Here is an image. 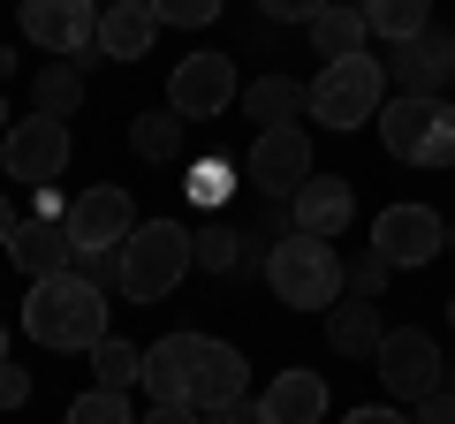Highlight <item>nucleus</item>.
Returning <instances> with one entry per match:
<instances>
[{
	"label": "nucleus",
	"instance_id": "nucleus-36",
	"mask_svg": "<svg viewBox=\"0 0 455 424\" xmlns=\"http://www.w3.org/2000/svg\"><path fill=\"white\" fill-rule=\"evenodd\" d=\"M205 424H266L259 417V402H220V409H197Z\"/></svg>",
	"mask_w": 455,
	"mask_h": 424
},
{
	"label": "nucleus",
	"instance_id": "nucleus-1",
	"mask_svg": "<svg viewBox=\"0 0 455 424\" xmlns=\"http://www.w3.org/2000/svg\"><path fill=\"white\" fill-rule=\"evenodd\" d=\"M23 334L46 342V349H92L107 334V288H92L84 273L31 280V295H23Z\"/></svg>",
	"mask_w": 455,
	"mask_h": 424
},
{
	"label": "nucleus",
	"instance_id": "nucleus-12",
	"mask_svg": "<svg viewBox=\"0 0 455 424\" xmlns=\"http://www.w3.org/2000/svg\"><path fill=\"white\" fill-rule=\"evenodd\" d=\"M448 76H455V38L448 31H418V38H403L387 53V83L403 98H440Z\"/></svg>",
	"mask_w": 455,
	"mask_h": 424
},
{
	"label": "nucleus",
	"instance_id": "nucleus-19",
	"mask_svg": "<svg viewBox=\"0 0 455 424\" xmlns=\"http://www.w3.org/2000/svg\"><path fill=\"white\" fill-rule=\"evenodd\" d=\"M190 349H197V334H167V342H152L145 349V394H152V409L160 402H190Z\"/></svg>",
	"mask_w": 455,
	"mask_h": 424
},
{
	"label": "nucleus",
	"instance_id": "nucleus-7",
	"mask_svg": "<svg viewBox=\"0 0 455 424\" xmlns=\"http://www.w3.org/2000/svg\"><path fill=\"white\" fill-rule=\"evenodd\" d=\"M372 372H379V387L395 394V402H425V394H440V342L433 334H418V326H387V342L372 349Z\"/></svg>",
	"mask_w": 455,
	"mask_h": 424
},
{
	"label": "nucleus",
	"instance_id": "nucleus-10",
	"mask_svg": "<svg viewBox=\"0 0 455 424\" xmlns=\"http://www.w3.org/2000/svg\"><path fill=\"white\" fill-rule=\"evenodd\" d=\"M0 167H8L16 182H31V190H46V182L68 167V122H46V114L8 122V137H0Z\"/></svg>",
	"mask_w": 455,
	"mask_h": 424
},
{
	"label": "nucleus",
	"instance_id": "nucleus-40",
	"mask_svg": "<svg viewBox=\"0 0 455 424\" xmlns=\"http://www.w3.org/2000/svg\"><path fill=\"white\" fill-rule=\"evenodd\" d=\"M8 76H16V53H8V46H0V83H8Z\"/></svg>",
	"mask_w": 455,
	"mask_h": 424
},
{
	"label": "nucleus",
	"instance_id": "nucleus-21",
	"mask_svg": "<svg viewBox=\"0 0 455 424\" xmlns=\"http://www.w3.org/2000/svg\"><path fill=\"white\" fill-rule=\"evenodd\" d=\"M311 46H319V61H349V53H364V38H372V23H364V8H349V0H334V8H319V16L304 23Z\"/></svg>",
	"mask_w": 455,
	"mask_h": 424
},
{
	"label": "nucleus",
	"instance_id": "nucleus-31",
	"mask_svg": "<svg viewBox=\"0 0 455 424\" xmlns=\"http://www.w3.org/2000/svg\"><path fill=\"white\" fill-rule=\"evenodd\" d=\"M228 197V167L220 160H190V205H220Z\"/></svg>",
	"mask_w": 455,
	"mask_h": 424
},
{
	"label": "nucleus",
	"instance_id": "nucleus-18",
	"mask_svg": "<svg viewBox=\"0 0 455 424\" xmlns=\"http://www.w3.org/2000/svg\"><path fill=\"white\" fill-rule=\"evenodd\" d=\"M259 417L266 424H319L326 417V379L319 372H281L274 387L259 394Z\"/></svg>",
	"mask_w": 455,
	"mask_h": 424
},
{
	"label": "nucleus",
	"instance_id": "nucleus-6",
	"mask_svg": "<svg viewBox=\"0 0 455 424\" xmlns=\"http://www.w3.org/2000/svg\"><path fill=\"white\" fill-rule=\"evenodd\" d=\"M16 23L31 46L61 53V61H92L99 53V0H16Z\"/></svg>",
	"mask_w": 455,
	"mask_h": 424
},
{
	"label": "nucleus",
	"instance_id": "nucleus-23",
	"mask_svg": "<svg viewBox=\"0 0 455 424\" xmlns=\"http://www.w3.org/2000/svg\"><path fill=\"white\" fill-rule=\"evenodd\" d=\"M326 342H334L341 357H372V349L387 342L379 303H334V310H326Z\"/></svg>",
	"mask_w": 455,
	"mask_h": 424
},
{
	"label": "nucleus",
	"instance_id": "nucleus-3",
	"mask_svg": "<svg viewBox=\"0 0 455 424\" xmlns=\"http://www.w3.org/2000/svg\"><path fill=\"white\" fill-rule=\"evenodd\" d=\"M114 265H122V295L130 303H167V288L190 273V228H175V220H137L130 243L114 250Z\"/></svg>",
	"mask_w": 455,
	"mask_h": 424
},
{
	"label": "nucleus",
	"instance_id": "nucleus-26",
	"mask_svg": "<svg viewBox=\"0 0 455 424\" xmlns=\"http://www.w3.org/2000/svg\"><path fill=\"white\" fill-rule=\"evenodd\" d=\"M364 23H372L387 46H403V38L433 31V0H364Z\"/></svg>",
	"mask_w": 455,
	"mask_h": 424
},
{
	"label": "nucleus",
	"instance_id": "nucleus-24",
	"mask_svg": "<svg viewBox=\"0 0 455 424\" xmlns=\"http://www.w3.org/2000/svg\"><path fill=\"white\" fill-rule=\"evenodd\" d=\"M84 91H92V83H84V61H46L38 83H31V98H38V114H46V122H68L84 106Z\"/></svg>",
	"mask_w": 455,
	"mask_h": 424
},
{
	"label": "nucleus",
	"instance_id": "nucleus-8",
	"mask_svg": "<svg viewBox=\"0 0 455 424\" xmlns=\"http://www.w3.org/2000/svg\"><path fill=\"white\" fill-rule=\"evenodd\" d=\"M372 250L395 265V273H403V265L418 273V265H433L440 250H448V220H440L433 205H387L372 220Z\"/></svg>",
	"mask_w": 455,
	"mask_h": 424
},
{
	"label": "nucleus",
	"instance_id": "nucleus-20",
	"mask_svg": "<svg viewBox=\"0 0 455 424\" xmlns=\"http://www.w3.org/2000/svg\"><path fill=\"white\" fill-rule=\"evenodd\" d=\"M235 98H243V114L259 122V130H289L296 114H311V83H296V76H259Z\"/></svg>",
	"mask_w": 455,
	"mask_h": 424
},
{
	"label": "nucleus",
	"instance_id": "nucleus-22",
	"mask_svg": "<svg viewBox=\"0 0 455 424\" xmlns=\"http://www.w3.org/2000/svg\"><path fill=\"white\" fill-rule=\"evenodd\" d=\"M130 145H137V160H152V167H182L190 160V122L182 114H137V130H130Z\"/></svg>",
	"mask_w": 455,
	"mask_h": 424
},
{
	"label": "nucleus",
	"instance_id": "nucleus-13",
	"mask_svg": "<svg viewBox=\"0 0 455 424\" xmlns=\"http://www.w3.org/2000/svg\"><path fill=\"white\" fill-rule=\"evenodd\" d=\"M251 182H259L266 197H296L311 182V137L296 130H259V145H251Z\"/></svg>",
	"mask_w": 455,
	"mask_h": 424
},
{
	"label": "nucleus",
	"instance_id": "nucleus-16",
	"mask_svg": "<svg viewBox=\"0 0 455 424\" xmlns=\"http://www.w3.org/2000/svg\"><path fill=\"white\" fill-rule=\"evenodd\" d=\"M152 38H160L152 0H107V8H99V53H107V61H145Z\"/></svg>",
	"mask_w": 455,
	"mask_h": 424
},
{
	"label": "nucleus",
	"instance_id": "nucleus-45",
	"mask_svg": "<svg viewBox=\"0 0 455 424\" xmlns=\"http://www.w3.org/2000/svg\"><path fill=\"white\" fill-rule=\"evenodd\" d=\"M99 8H107V0H99Z\"/></svg>",
	"mask_w": 455,
	"mask_h": 424
},
{
	"label": "nucleus",
	"instance_id": "nucleus-11",
	"mask_svg": "<svg viewBox=\"0 0 455 424\" xmlns=\"http://www.w3.org/2000/svg\"><path fill=\"white\" fill-rule=\"evenodd\" d=\"M68 243L76 250H122L130 243V228H137V205H130V190L122 182H99V190H84L76 205H68Z\"/></svg>",
	"mask_w": 455,
	"mask_h": 424
},
{
	"label": "nucleus",
	"instance_id": "nucleus-43",
	"mask_svg": "<svg viewBox=\"0 0 455 424\" xmlns=\"http://www.w3.org/2000/svg\"><path fill=\"white\" fill-rule=\"evenodd\" d=\"M448 318H455V295H448Z\"/></svg>",
	"mask_w": 455,
	"mask_h": 424
},
{
	"label": "nucleus",
	"instance_id": "nucleus-5",
	"mask_svg": "<svg viewBox=\"0 0 455 424\" xmlns=\"http://www.w3.org/2000/svg\"><path fill=\"white\" fill-rule=\"evenodd\" d=\"M379 145L410 167H455V106L448 98H403L379 106Z\"/></svg>",
	"mask_w": 455,
	"mask_h": 424
},
{
	"label": "nucleus",
	"instance_id": "nucleus-39",
	"mask_svg": "<svg viewBox=\"0 0 455 424\" xmlns=\"http://www.w3.org/2000/svg\"><path fill=\"white\" fill-rule=\"evenodd\" d=\"M8 235H16V212H8V197H0V250H8Z\"/></svg>",
	"mask_w": 455,
	"mask_h": 424
},
{
	"label": "nucleus",
	"instance_id": "nucleus-34",
	"mask_svg": "<svg viewBox=\"0 0 455 424\" xmlns=\"http://www.w3.org/2000/svg\"><path fill=\"white\" fill-rule=\"evenodd\" d=\"M259 8H266L274 23H311L319 8H334V0H259Z\"/></svg>",
	"mask_w": 455,
	"mask_h": 424
},
{
	"label": "nucleus",
	"instance_id": "nucleus-29",
	"mask_svg": "<svg viewBox=\"0 0 455 424\" xmlns=\"http://www.w3.org/2000/svg\"><path fill=\"white\" fill-rule=\"evenodd\" d=\"M387 273H395V265L379 258V250H364L357 265H341V295H349V303H379V288H387Z\"/></svg>",
	"mask_w": 455,
	"mask_h": 424
},
{
	"label": "nucleus",
	"instance_id": "nucleus-14",
	"mask_svg": "<svg viewBox=\"0 0 455 424\" xmlns=\"http://www.w3.org/2000/svg\"><path fill=\"white\" fill-rule=\"evenodd\" d=\"M349 212H357V190H349V175H311L304 190L289 197L296 235H319V243H334V235L349 228Z\"/></svg>",
	"mask_w": 455,
	"mask_h": 424
},
{
	"label": "nucleus",
	"instance_id": "nucleus-32",
	"mask_svg": "<svg viewBox=\"0 0 455 424\" xmlns=\"http://www.w3.org/2000/svg\"><path fill=\"white\" fill-rule=\"evenodd\" d=\"M68 273H84L92 288H122V265H114L107 250H76V265H68Z\"/></svg>",
	"mask_w": 455,
	"mask_h": 424
},
{
	"label": "nucleus",
	"instance_id": "nucleus-44",
	"mask_svg": "<svg viewBox=\"0 0 455 424\" xmlns=\"http://www.w3.org/2000/svg\"><path fill=\"white\" fill-rule=\"evenodd\" d=\"M448 250H455V235H448Z\"/></svg>",
	"mask_w": 455,
	"mask_h": 424
},
{
	"label": "nucleus",
	"instance_id": "nucleus-9",
	"mask_svg": "<svg viewBox=\"0 0 455 424\" xmlns=\"http://www.w3.org/2000/svg\"><path fill=\"white\" fill-rule=\"evenodd\" d=\"M235 91H243V83H235V61H228V53H190V61H175V76H167V114L212 122V114H228Z\"/></svg>",
	"mask_w": 455,
	"mask_h": 424
},
{
	"label": "nucleus",
	"instance_id": "nucleus-15",
	"mask_svg": "<svg viewBox=\"0 0 455 424\" xmlns=\"http://www.w3.org/2000/svg\"><path fill=\"white\" fill-rule=\"evenodd\" d=\"M243 387H251V364L228 342H205V334H197V349H190V409L243 402Z\"/></svg>",
	"mask_w": 455,
	"mask_h": 424
},
{
	"label": "nucleus",
	"instance_id": "nucleus-28",
	"mask_svg": "<svg viewBox=\"0 0 455 424\" xmlns=\"http://www.w3.org/2000/svg\"><path fill=\"white\" fill-rule=\"evenodd\" d=\"M68 424H137L130 417V394H114V387H92L68 402Z\"/></svg>",
	"mask_w": 455,
	"mask_h": 424
},
{
	"label": "nucleus",
	"instance_id": "nucleus-2",
	"mask_svg": "<svg viewBox=\"0 0 455 424\" xmlns=\"http://www.w3.org/2000/svg\"><path fill=\"white\" fill-rule=\"evenodd\" d=\"M266 288H274L289 310H334L341 303V250L289 228L274 250H266Z\"/></svg>",
	"mask_w": 455,
	"mask_h": 424
},
{
	"label": "nucleus",
	"instance_id": "nucleus-30",
	"mask_svg": "<svg viewBox=\"0 0 455 424\" xmlns=\"http://www.w3.org/2000/svg\"><path fill=\"white\" fill-rule=\"evenodd\" d=\"M152 16L160 23H182V31H205L220 16V0H152Z\"/></svg>",
	"mask_w": 455,
	"mask_h": 424
},
{
	"label": "nucleus",
	"instance_id": "nucleus-38",
	"mask_svg": "<svg viewBox=\"0 0 455 424\" xmlns=\"http://www.w3.org/2000/svg\"><path fill=\"white\" fill-rule=\"evenodd\" d=\"M349 424H410L403 409H349Z\"/></svg>",
	"mask_w": 455,
	"mask_h": 424
},
{
	"label": "nucleus",
	"instance_id": "nucleus-27",
	"mask_svg": "<svg viewBox=\"0 0 455 424\" xmlns=\"http://www.w3.org/2000/svg\"><path fill=\"white\" fill-rule=\"evenodd\" d=\"M190 265H197V273H235V265H243V235L228 228V220L197 228L190 235Z\"/></svg>",
	"mask_w": 455,
	"mask_h": 424
},
{
	"label": "nucleus",
	"instance_id": "nucleus-4",
	"mask_svg": "<svg viewBox=\"0 0 455 424\" xmlns=\"http://www.w3.org/2000/svg\"><path fill=\"white\" fill-rule=\"evenodd\" d=\"M379 106H387V61H372V53L326 61L311 76V122H326V130H364V122H379Z\"/></svg>",
	"mask_w": 455,
	"mask_h": 424
},
{
	"label": "nucleus",
	"instance_id": "nucleus-42",
	"mask_svg": "<svg viewBox=\"0 0 455 424\" xmlns=\"http://www.w3.org/2000/svg\"><path fill=\"white\" fill-rule=\"evenodd\" d=\"M0 357H8V326H0Z\"/></svg>",
	"mask_w": 455,
	"mask_h": 424
},
{
	"label": "nucleus",
	"instance_id": "nucleus-33",
	"mask_svg": "<svg viewBox=\"0 0 455 424\" xmlns=\"http://www.w3.org/2000/svg\"><path fill=\"white\" fill-rule=\"evenodd\" d=\"M23 402H31V372L0 357V409H23Z\"/></svg>",
	"mask_w": 455,
	"mask_h": 424
},
{
	"label": "nucleus",
	"instance_id": "nucleus-17",
	"mask_svg": "<svg viewBox=\"0 0 455 424\" xmlns=\"http://www.w3.org/2000/svg\"><path fill=\"white\" fill-rule=\"evenodd\" d=\"M8 258H16L31 280H53V273H68V265H76V243H68L61 220H16V235H8Z\"/></svg>",
	"mask_w": 455,
	"mask_h": 424
},
{
	"label": "nucleus",
	"instance_id": "nucleus-41",
	"mask_svg": "<svg viewBox=\"0 0 455 424\" xmlns=\"http://www.w3.org/2000/svg\"><path fill=\"white\" fill-rule=\"evenodd\" d=\"M0 130H8V98H0Z\"/></svg>",
	"mask_w": 455,
	"mask_h": 424
},
{
	"label": "nucleus",
	"instance_id": "nucleus-35",
	"mask_svg": "<svg viewBox=\"0 0 455 424\" xmlns=\"http://www.w3.org/2000/svg\"><path fill=\"white\" fill-rule=\"evenodd\" d=\"M410 424H455V394H425V402H410Z\"/></svg>",
	"mask_w": 455,
	"mask_h": 424
},
{
	"label": "nucleus",
	"instance_id": "nucleus-37",
	"mask_svg": "<svg viewBox=\"0 0 455 424\" xmlns=\"http://www.w3.org/2000/svg\"><path fill=\"white\" fill-rule=\"evenodd\" d=\"M137 424H205V417H197L190 402H160V409H152V417H137Z\"/></svg>",
	"mask_w": 455,
	"mask_h": 424
},
{
	"label": "nucleus",
	"instance_id": "nucleus-25",
	"mask_svg": "<svg viewBox=\"0 0 455 424\" xmlns=\"http://www.w3.org/2000/svg\"><path fill=\"white\" fill-rule=\"evenodd\" d=\"M84 357H92L99 387H114V394H130V387H137V372H145V349H137V342H122V334H99V342L84 349Z\"/></svg>",
	"mask_w": 455,
	"mask_h": 424
}]
</instances>
